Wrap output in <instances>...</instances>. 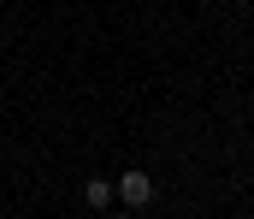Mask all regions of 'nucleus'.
Here are the masks:
<instances>
[{
  "instance_id": "1",
  "label": "nucleus",
  "mask_w": 254,
  "mask_h": 219,
  "mask_svg": "<svg viewBox=\"0 0 254 219\" xmlns=\"http://www.w3.org/2000/svg\"><path fill=\"white\" fill-rule=\"evenodd\" d=\"M113 190L125 196V208H148V202H154V178H148L142 166H136V172H125V178H119Z\"/></svg>"
},
{
  "instance_id": "2",
  "label": "nucleus",
  "mask_w": 254,
  "mask_h": 219,
  "mask_svg": "<svg viewBox=\"0 0 254 219\" xmlns=\"http://www.w3.org/2000/svg\"><path fill=\"white\" fill-rule=\"evenodd\" d=\"M83 202H89V208L101 214V208L113 202V184H107V178H89V190H83Z\"/></svg>"
},
{
  "instance_id": "3",
  "label": "nucleus",
  "mask_w": 254,
  "mask_h": 219,
  "mask_svg": "<svg viewBox=\"0 0 254 219\" xmlns=\"http://www.w3.org/2000/svg\"><path fill=\"white\" fill-rule=\"evenodd\" d=\"M113 219H130V214H113Z\"/></svg>"
}]
</instances>
